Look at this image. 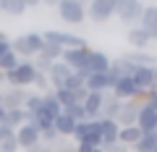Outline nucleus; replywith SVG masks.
<instances>
[{"label": "nucleus", "instance_id": "a878e982", "mask_svg": "<svg viewBox=\"0 0 157 152\" xmlns=\"http://www.w3.org/2000/svg\"><path fill=\"white\" fill-rule=\"evenodd\" d=\"M26 115H29V113H26ZM26 123H29V126H34V129H37V131L52 129V118H50V115H45V113H42V110L32 113V115H29V118H26Z\"/></svg>", "mask_w": 157, "mask_h": 152}, {"label": "nucleus", "instance_id": "1a4fd4ad", "mask_svg": "<svg viewBox=\"0 0 157 152\" xmlns=\"http://www.w3.org/2000/svg\"><path fill=\"white\" fill-rule=\"evenodd\" d=\"M115 79H113L110 73H89L84 79V89L86 92H100V95H107L113 89Z\"/></svg>", "mask_w": 157, "mask_h": 152}, {"label": "nucleus", "instance_id": "f3484780", "mask_svg": "<svg viewBox=\"0 0 157 152\" xmlns=\"http://www.w3.org/2000/svg\"><path fill=\"white\" fill-rule=\"evenodd\" d=\"M29 92L26 89H3V110H16V107L24 105V100H26Z\"/></svg>", "mask_w": 157, "mask_h": 152}, {"label": "nucleus", "instance_id": "79ce46f5", "mask_svg": "<svg viewBox=\"0 0 157 152\" xmlns=\"http://www.w3.org/2000/svg\"><path fill=\"white\" fill-rule=\"evenodd\" d=\"M6 123V110H3V107H0V126Z\"/></svg>", "mask_w": 157, "mask_h": 152}, {"label": "nucleus", "instance_id": "39448f33", "mask_svg": "<svg viewBox=\"0 0 157 152\" xmlns=\"http://www.w3.org/2000/svg\"><path fill=\"white\" fill-rule=\"evenodd\" d=\"M141 11H144V6H141L139 0H115V16H118V21H123L126 26L139 24Z\"/></svg>", "mask_w": 157, "mask_h": 152}, {"label": "nucleus", "instance_id": "ddd939ff", "mask_svg": "<svg viewBox=\"0 0 157 152\" xmlns=\"http://www.w3.org/2000/svg\"><path fill=\"white\" fill-rule=\"evenodd\" d=\"M136 129H139L141 134H147V131H157V110H152L149 105L141 102L139 113H136Z\"/></svg>", "mask_w": 157, "mask_h": 152}, {"label": "nucleus", "instance_id": "393cba45", "mask_svg": "<svg viewBox=\"0 0 157 152\" xmlns=\"http://www.w3.org/2000/svg\"><path fill=\"white\" fill-rule=\"evenodd\" d=\"M155 147H157V131H147V134L139 136V142L134 144V150L136 152H155Z\"/></svg>", "mask_w": 157, "mask_h": 152}, {"label": "nucleus", "instance_id": "9b49d317", "mask_svg": "<svg viewBox=\"0 0 157 152\" xmlns=\"http://www.w3.org/2000/svg\"><path fill=\"white\" fill-rule=\"evenodd\" d=\"M123 60L136 68H157V55L149 50H128L123 55Z\"/></svg>", "mask_w": 157, "mask_h": 152}, {"label": "nucleus", "instance_id": "f8f14e48", "mask_svg": "<svg viewBox=\"0 0 157 152\" xmlns=\"http://www.w3.org/2000/svg\"><path fill=\"white\" fill-rule=\"evenodd\" d=\"M16 142H18V150H32V147H37V144H42L39 142V131L34 129V126H29V123H24V126H18L16 129Z\"/></svg>", "mask_w": 157, "mask_h": 152}, {"label": "nucleus", "instance_id": "2f4dec72", "mask_svg": "<svg viewBox=\"0 0 157 152\" xmlns=\"http://www.w3.org/2000/svg\"><path fill=\"white\" fill-rule=\"evenodd\" d=\"M63 113H66L68 118H73L76 123H81V121H89V118H86V113H84V107L78 105V102H73V105H68V107H66Z\"/></svg>", "mask_w": 157, "mask_h": 152}, {"label": "nucleus", "instance_id": "c756f323", "mask_svg": "<svg viewBox=\"0 0 157 152\" xmlns=\"http://www.w3.org/2000/svg\"><path fill=\"white\" fill-rule=\"evenodd\" d=\"M18 66V55L13 50H8L6 55H0V71L3 73H8V71H13V68Z\"/></svg>", "mask_w": 157, "mask_h": 152}, {"label": "nucleus", "instance_id": "4be33fe9", "mask_svg": "<svg viewBox=\"0 0 157 152\" xmlns=\"http://www.w3.org/2000/svg\"><path fill=\"white\" fill-rule=\"evenodd\" d=\"M128 42H131V50H147V45H149L152 40L141 32L139 26H131L128 29Z\"/></svg>", "mask_w": 157, "mask_h": 152}, {"label": "nucleus", "instance_id": "a211bd4d", "mask_svg": "<svg viewBox=\"0 0 157 152\" xmlns=\"http://www.w3.org/2000/svg\"><path fill=\"white\" fill-rule=\"evenodd\" d=\"M121 105L123 102L121 100H115V97L107 92V95H102V107H100V118H107V121H115V115H118V110H121ZM97 118V121H100Z\"/></svg>", "mask_w": 157, "mask_h": 152}, {"label": "nucleus", "instance_id": "c03bdc74", "mask_svg": "<svg viewBox=\"0 0 157 152\" xmlns=\"http://www.w3.org/2000/svg\"><path fill=\"white\" fill-rule=\"evenodd\" d=\"M0 107H3V89H0Z\"/></svg>", "mask_w": 157, "mask_h": 152}, {"label": "nucleus", "instance_id": "e433bc0d", "mask_svg": "<svg viewBox=\"0 0 157 152\" xmlns=\"http://www.w3.org/2000/svg\"><path fill=\"white\" fill-rule=\"evenodd\" d=\"M8 50H11V37L6 32H0V55H6Z\"/></svg>", "mask_w": 157, "mask_h": 152}, {"label": "nucleus", "instance_id": "9d476101", "mask_svg": "<svg viewBox=\"0 0 157 152\" xmlns=\"http://www.w3.org/2000/svg\"><path fill=\"white\" fill-rule=\"evenodd\" d=\"M141 107V100H128L121 105V110H118L115 115V123L121 126V129H126V126H136V113H139Z\"/></svg>", "mask_w": 157, "mask_h": 152}, {"label": "nucleus", "instance_id": "b1692460", "mask_svg": "<svg viewBox=\"0 0 157 152\" xmlns=\"http://www.w3.org/2000/svg\"><path fill=\"white\" fill-rule=\"evenodd\" d=\"M26 118H29V115L24 113V107H16V110H6V123H3V126H8V129L16 131L18 126L26 123Z\"/></svg>", "mask_w": 157, "mask_h": 152}, {"label": "nucleus", "instance_id": "cd10ccee", "mask_svg": "<svg viewBox=\"0 0 157 152\" xmlns=\"http://www.w3.org/2000/svg\"><path fill=\"white\" fill-rule=\"evenodd\" d=\"M21 107H24V113H29V115H32V113H37L39 107H42V95H39V92H29Z\"/></svg>", "mask_w": 157, "mask_h": 152}, {"label": "nucleus", "instance_id": "a19ab883", "mask_svg": "<svg viewBox=\"0 0 157 152\" xmlns=\"http://www.w3.org/2000/svg\"><path fill=\"white\" fill-rule=\"evenodd\" d=\"M52 152H76L73 147H58V150H52Z\"/></svg>", "mask_w": 157, "mask_h": 152}, {"label": "nucleus", "instance_id": "58836bf2", "mask_svg": "<svg viewBox=\"0 0 157 152\" xmlns=\"http://www.w3.org/2000/svg\"><path fill=\"white\" fill-rule=\"evenodd\" d=\"M26 152H52V147H47V144H37V147H32V150H26Z\"/></svg>", "mask_w": 157, "mask_h": 152}, {"label": "nucleus", "instance_id": "423d86ee", "mask_svg": "<svg viewBox=\"0 0 157 152\" xmlns=\"http://www.w3.org/2000/svg\"><path fill=\"white\" fill-rule=\"evenodd\" d=\"M84 11H86V16H89V21L105 24V21H110V18L115 16V0H92Z\"/></svg>", "mask_w": 157, "mask_h": 152}, {"label": "nucleus", "instance_id": "bb28decb", "mask_svg": "<svg viewBox=\"0 0 157 152\" xmlns=\"http://www.w3.org/2000/svg\"><path fill=\"white\" fill-rule=\"evenodd\" d=\"M0 13L24 16V13H26V6H24V0H0Z\"/></svg>", "mask_w": 157, "mask_h": 152}, {"label": "nucleus", "instance_id": "7c9ffc66", "mask_svg": "<svg viewBox=\"0 0 157 152\" xmlns=\"http://www.w3.org/2000/svg\"><path fill=\"white\" fill-rule=\"evenodd\" d=\"M52 97L58 100V105H60L63 110H66L68 105H73V102H76V100H73V92H68V89H52Z\"/></svg>", "mask_w": 157, "mask_h": 152}, {"label": "nucleus", "instance_id": "5701e85b", "mask_svg": "<svg viewBox=\"0 0 157 152\" xmlns=\"http://www.w3.org/2000/svg\"><path fill=\"white\" fill-rule=\"evenodd\" d=\"M141 131L136 129V126H126V129L118 131V144H123V147H134L136 142H139Z\"/></svg>", "mask_w": 157, "mask_h": 152}, {"label": "nucleus", "instance_id": "f257e3e1", "mask_svg": "<svg viewBox=\"0 0 157 152\" xmlns=\"http://www.w3.org/2000/svg\"><path fill=\"white\" fill-rule=\"evenodd\" d=\"M34 76H37L34 63L32 60H18V66L6 73V84L11 87V89H26V87L34 81Z\"/></svg>", "mask_w": 157, "mask_h": 152}, {"label": "nucleus", "instance_id": "a18cd8bd", "mask_svg": "<svg viewBox=\"0 0 157 152\" xmlns=\"http://www.w3.org/2000/svg\"><path fill=\"white\" fill-rule=\"evenodd\" d=\"M94 152H105V150H100V147H97V150H94Z\"/></svg>", "mask_w": 157, "mask_h": 152}, {"label": "nucleus", "instance_id": "7ed1b4c3", "mask_svg": "<svg viewBox=\"0 0 157 152\" xmlns=\"http://www.w3.org/2000/svg\"><path fill=\"white\" fill-rule=\"evenodd\" d=\"M42 42H52L58 45L60 50H71V47H86V40L78 37V34H71V32H60V29H47L42 34Z\"/></svg>", "mask_w": 157, "mask_h": 152}, {"label": "nucleus", "instance_id": "20e7f679", "mask_svg": "<svg viewBox=\"0 0 157 152\" xmlns=\"http://www.w3.org/2000/svg\"><path fill=\"white\" fill-rule=\"evenodd\" d=\"M86 58H89V47H71V50H63L60 63H66L73 73H81V76H89L86 71Z\"/></svg>", "mask_w": 157, "mask_h": 152}, {"label": "nucleus", "instance_id": "2eb2a0df", "mask_svg": "<svg viewBox=\"0 0 157 152\" xmlns=\"http://www.w3.org/2000/svg\"><path fill=\"white\" fill-rule=\"evenodd\" d=\"M71 73H73V71L66 66V63H60V60H58V63H52V68L45 73V76H47V84H50L52 89H60V87L66 84V79L71 76Z\"/></svg>", "mask_w": 157, "mask_h": 152}, {"label": "nucleus", "instance_id": "412c9836", "mask_svg": "<svg viewBox=\"0 0 157 152\" xmlns=\"http://www.w3.org/2000/svg\"><path fill=\"white\" fill-rule=\"evenodd\" d=\"M39 110L45 113V115H50L52 121H55L58 115H60V113H63V107L58 105V100H55V97H52V89L42 95V107H39Z\"/></svg>", "mask_w": 157, "mask_h": 152}, {"label": "nucleus", "instance_id": "c9c22d12", "mask_svg": "<svg viewBox=\"0 0 157 152\" xmlns=\"http://www.w3.org/2000/svg\"><path fill=\"white\" fill-rule=\"evenodd\" d=\"M55 139H60V136L55 134V129H45V131H39V142H55Z\"/></svg>", "mask_w": 157, "mask_h": 152}, {"label": "nucleus", "instance_id": "c85d7f7f", "mask_svg": "<svg viewBox=\"0 0 157 152\" xmlns=\"http://www.w3.org/2000/svg\"><path fill=\"white\" fill-rule=\"evenodd\" d=\"M24 40H26V45H29V50H32V55H39L42 53V34H37V32H29V34H24Z\"/></svg>", "mask_w": 157, "mask_h": 152}, {"label": "nucleus", "instance_id": "dca6fc26", "mask_svg": "<svg viewBox=\"0 0 157 152\" xmlns=\"http://www.w3.org/2000/svg\"><path fill=\"white\" fill-rule=\"evenodd\" d=\"M86 71H89V73H107V71H110V58H107L102 50H89Z\"/></svg>", "mask_w": 157, "mask_h": 152}, {"label": "nucleus", "instance_id": "6e6552de", "mask_svg": "<svg viewBox=\"0 0 157 152\" xmlns=\"http://www.w3.org/2000/svg\"><path fill=\"white\" fill-rule=\"evenodd\" d=\"M73 139L78 142H89V144L100 147V131H97V121H81V123H76V129H73Z\"/></svg>", "mask_w": 157, "mask_h": 152}, {"label": "nucleus", "instance_id": "4468645a", "mask_svg": "<svg viewBox=\"0 0 157 152\" xmlns=\"http://www.w3.org/2000/svg\"><path fill=\"white\" fill-rule=\"evenodd\" d=\"M136 26L141 29V32L149 37V40H155V32H157V6H144V11H141V18Z\"/></svg>", "mask_w": 157, "mask_h": 152}, {"label": "nucleus", "instance_id": "6ab92c4d", "mask_svg": "<svg viewBox=\"0 0 157 152\" xmlns=\"http://www.w3.org/2000/svg\"><path fill=\"white\" fill-rule=\"evenodd\" d=\"M0 152H18L16 131L8 126H0Z\"/></svg>", "mask_w": 157, "mask_h": 152}, {"label": "nucleus", "instance_id": "49530a36", "mask_svg": "<svg viewBox=\"0 0 157 152\" xmlns=\"http://www.w3.org/2000/svg\"><path fill=\"white\" fill-rule=\"evenodd\" d=\"M155 40H157V32H155Z\"/></svg>", "mask_w": 157, "mask_h": 152}, {"label": "nucleus", "instance_id": "0eeeda50", "mask_svg": "<svg viewBox=\"0 0 157 152\" xmlns=\"http://www.w3.org/2000/svg\"><path fill=\"white\" fill-rule=\"evenodd\" d=\"M97 131H100V150H107V147L118 144V131H121V126L115 121L100 118L97 121Z\"/></svg>", "mask_w": 157, "mask_h": 152}, {"label": "nucleus", "instance_id": "473e14b6", "mask_svg": "<svg viewBox=\"0 0 157 152\" xmlns=\"http://www.w3.org/2000/svg\"><path fill=\"white\" fill-rule=\"evenodd\" d=\"M39 55H45V58H50L52 63H58L60 60V55H63V50L58 45H52V42H45V45H42V53H39Z\"/></svg>", "mask_w": 157, "mask_h": 152}, {"label": "nucleus", "instance_id": "ea45409f", "mask_svg": "<svg viewBox=\"0 0 157 152\" xmlns=\"http://www.w3.org/2000/svg\"><path fill=\"white\" fill-rule=\"evenodd\" d=\"M105 152H128V147H123V144H113V147H107Z\"/></svg>", "mask_w": 157, "mask_h": 152}, {"label": "nucleus", "instance_id": "f704fd0d", "mask_svg": "<svg viewBox=\"0 0 157 152\" xmlns=\"http://www.w3.org/2000/svg\"><path fill=\"white\" fill-rule=\"evenodd\" d=\"M32 87H37V89H39V95H45V92H50V84H47V76H45V73H39V71H37V76H34Z\"/></svg>", "mask_w": 157, "mask_h": 152}, {"label": "nucleus", "instance_id": "4c0bfd02", "mask_svg": "<svg viewBox=\"0 0 157 152\" xmlns=\"http://www.w3.org/2000/svg\"><path fill=\"white\" fill-rule=\"evenodd\" d=\"M73 150H76V152H94L97 147H94V144H89V142H78Z\"/></svg>", "mask_w": 157, "mask_h": 152}, {"label": "nucleus", "instance_id": "37998d69", "mask_svg": "<svg viewBox=\"0 0 157 152\" xmlns=\"http://www.w3.org/2000/svg\"><path fill=\"white\" fill-rule=\"evenodd\" d=\"M3 84H6V73L0 71V87H3Z\"/></svg>", "mask_w": 157, "mask_h": 152}, {"label": "nucleus", "instance_id": "aec40b11", "mask_svg": "<svg viewBox=\"0 0 157 152\" xmlns=\"http://www.w3.org/2000/svg\"><path fill=\"white\" fill-rule=\"evenodd\" d=\"M52 129H55L58 136H73V129H76V121L68 118L66 113H60L55 121H52Z\"/></svg>", "mask_w": 157, "mask_h": 152}, {"label": "nucleus", "instance_id": "72a5a7b5", "mask_svg": "<svg viewBox=\"0 0 157 152\" xmlns=\"http://www.w3.org/2000/svg\"><path fill=\"white\" fill-rule=\"evenodd\" d=\"M60 89H68V92L84 89V76H81V73H71V76H68V79H66V84H63Z\"/></svg>", "mask_w": 157, "mask_h": 152}, {"label": "nucleus", "instance_id": "f03ea898", "mask_svg": "<svg viewBox=\"0 0 157 152\" xmlns=\"http://www.w3.org/2000/svg\"><path fill=\"white\" fill-rule=\"evenodd\" d=\"M58 13H60V21L71 24V26H78L84 24L86 11H84V3L81 0H58Z\"/></svg>", "mask_w": 157, "mask_h": 152}]
</instances>
